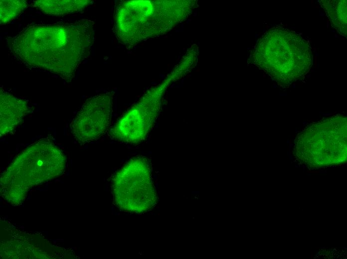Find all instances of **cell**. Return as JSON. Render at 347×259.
<instances>
[{
	"mask_svg": "<svg viewBox=\"0 0 347 259\" xmlns=\"http://www.w3.org/2000/svg\"><path fill=\"white\" fill-rule=\"evenodd\" d=\"M29 112L27 102L3 89L0 92V134L12 131Z\"/></svg>",
	"mask_w": 347,
	"mask_h": 259,
	"instance_id": "obj_5",
	"label": "cell"
},
{
	"mask_svg": "<svg viewBox=\"0 0 347 259\" xmlns=\"http://www.w3.org/2000/svg\"><path fill=\"white\" fill-rule=\"evenodd\" d=\"M287 24H286L285 25V26H287Z\"/></svg>",
	"mask_w": 347,
	"mask_h": 259,
	"instance_id": "obj_13",
	"label": "cell"
},
{
	"mask_svg": "<svg viewBox=\"0 0 347 259\" xmlns=\"http://www.w3.org/2000/svg\"><path fill=\"white\" fill-rule=\"evenodd\" d=\"M89 0H37L33 1L35 7L45 14L63 15L79 11L87 5Z\"/></svg>",
	"mask_w": 347,
	"mask_h": 259,
	"instance_id": "obj_6",
	"label": "cell"
},
{
	"mask_svg": "<svg viewBox=\"0 0 347 259\" xmlns=\"http://www.w3.org/2000/svg\"><path fill=\"white\" fill-rule=\"evenodd\" d=\"M314 58H315V67L316 68L317 65V56H315Z\"/></svg>",
	"mask_w": 347,
	"mask_h": 259,
	"instance_id": "obj_9",
	"label": "cell"
},
{
	"mask_svg": "<svg viewBox=\"0 0 347 259\" xmlns=\"http://www.w3.org/2000/svg\"><path fill=\"white\" fill-rule=\"evenodd\" d=\"M329 27V19H327V27Z\"/></svg>",
	"mask_w": 347,
	"mask_h": 259,
	"instance_id": "obj_10",
	"label": "cell"
},
{
	"mask_svg": "<svg viewBox=\"0 0 347 259\" xmlns=\"http://www.w3.org/2000/svg\"><path fill=\"white\" fill-rule=\"evenodd\" d=\"M115 202L121 210L142 213L155 204V188L147 160L132 159L115 175L112 182Z\"/></svg>",
	"mask_w": 347,
	"mask_h": 259,
	"instance_id": "obj_3",
	"label": "cell"
},
{
	"mask_svg": "<svg viewBox=\"0 0 347 259\" xmlns=\"http://www.w3.org/2000/svg\"><path fill=\"white\" fill-rule=\"evenodd\" d=\"M314 51H316V48H314Z\"/></svg>",
	"mask_w": 347,
	"mask_h": 259,
	"instance_id": "obj_12",
	"label": "cell"
},
{
	"mask_svg": "<svg viewBox=\"0 0 347 259\" xmlns=\"http://www.w3.org/2000/svg\"><path fill=\"white\" fill-rule=\"evenodd\" d=\"M340 39H343V40H345V38H340Z\"/></svg>",
	"mask_w": 347,
	"mask_h": 259,
	"instance_id": "obj_11",
	"label": "cell"
},
{
	"mask_svg": "<svg viewBox=\"0 0 347 259\" xmlns=\"http://www.w3.org/2000/svg\"><path fill=\"white\" fill-rule=\"evenodd\" d=\"M66 158L53 140L39 139L21 151L1 176L2 185L24 191L61 175Z\"/></svg>",
	"mask_w": 347,
	"mask_h": 259,
	"instance_id": "obj_2",
	"label": "cell"
},
{
	"mask_svg": "<svg viewBox=\"0 0 347 259\" xmlns=\"http://www.w3.org/2000/svg\"><path fill=\"white\" fill-rule=\"evenodd\" d=\"M28 6V2L21 0L0 1V23L5 24L16 17Z\"/></svg>",
	"mask_w": 347,
	"mask_h": 259,
	"instance_id": "obj_7",
	"label": "cell"
},
{
	"mask_svg": "<svg viewBox=\"0 0 347 259\" xmlns=\"http://www.w3.org/2000/svg\"><path fill=\"white\" fill-rule=\"evenodd\" d=\"M192 194H195V195H199L200 193V192L199 191H193L191 192Z\"/></svg>",
	"mask_w": 347,
	"mask_h": 259,
	"instance_id": "obj_8",
	"label": "cell"
},
{
	"mask_svg": "<svg viewBox=\"0 0 347 259\" xmlns=\"http://www.w3.org/2000/svg\"><path fill=\"white\" fill-rule=\"evenodd\" d=\"M112 96L101 94L87 100L70 124V131L80 144L95 141L108 130L111 119Z\"/></svg>",
	"mask_w": 347,
	"mask_h": 259,
	"instance_id": "obj_4",
	"label": "cell"
},
{
	"mask_svg": "<svg viewBox=\"0 0 347 259\" xmlns=\"http://www.w3.org/2000/svg\"><path fill=\"white\" fill-rule=\"evenodd\" d=\"M93 31L92 23L86 20L29 24L13 37L10 50L26 67L49 72L70 82L89 54Z\"/></svg>",
	"mask_w": 347,
	"mask_h": 259,
	"instance_id": "obj_1",
	"label": "cell"
}]
</instances>
